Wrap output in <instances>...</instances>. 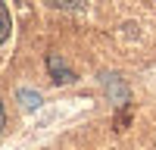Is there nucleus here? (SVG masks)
Here are the masks:
<instances>
[{
	"label": "nucleus",
	"instance_id": "f257e3e1",
	"mask_svg": "<svg viewBox=\"0 0 156 150\" xmlns=\"http://www.w3.org/2000/svg\"><path fill=\"white\" fill-rule=\"evenodd\" d=\"M47 69H50V75H53V81H72L69 66H66V62H62L56 53H50V56H47Z\"/></svg>",
	"mask_w": 156,
	"mask_h": 150
},
{
	"label": "nucleus",
	"instance_id": "f03ea898",
	"mask_svg": "<svg viewBox=\"0 0 156 150\" xmlns=\"http://www.w3.org/2000/svg\"><path fill=\"white\" fill-rule=\"evenodd\" d=\"M9 28H12V22H9V12H6V6L0 3V44L9 38Z\"/></svg>",
	"mask_w": 156,
	"mask_h": 150
},
{
	"label": "nucleus",
	"instance_id": "7ed1b4c3",
	"mask_svg": "<svg viewBox=\"0 0 156 150\" xmlns=\"http://www.w3.org/2000/svg\"><path fill=\"white\" fill-rule=\"evenodd\" d=\"M50 6H56V9H78V6H84L87 0H47Z\"/></svg>",
	"mask_w": 156,
	"mask_h": 150
},
{
	"label": "nucleus",
	"instance_id": "20e7f679",
	"mask_svg": "<svg viewBox=\"0 0 156 150\" xmlns=\"http://www.w3.org/2000/svg\"><path fill=\"white\" fill-rule=\"evenodd\" d=\"M3 122H6V116H3V103H0V131H3Z\"/></svg>",
	"mask_w": 156,
	"mask_h": 150
},
{
	"label": "nucleus",
	"instance_id": "39448f33",
	"mask_svg": "<svg viewBox=\"0 0 156 150\" xmlns=\"http://www.w3.org/2000/svg\"><path fill=\"white\" fill-rule=\"evenodd\" d=\"M19 3H25V0H19Z\"/></svg>",
	"mask_w": 156,
	"mask_h": 150
}]
</instances>
